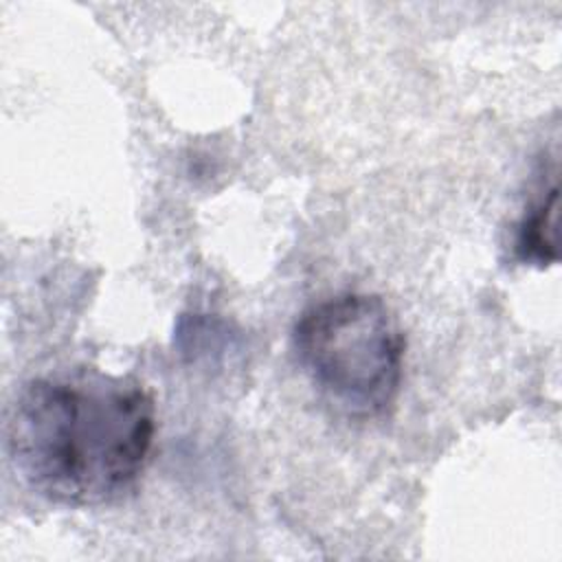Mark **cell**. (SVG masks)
<instances>
[{
  "mask_svg": "<svg viewBox=\"0 0 562 562\" xmlns=\"http://www.w3.org/2000/svg\"><path fill=\"white\" fill-rule=\"evenodd\" d=\"M156 435L151 393L132 375L57 371L22 386L7 424L13 468L40 496L97 507L130 492Z\"/></svg>",
  "mask_w": 562,
  "mask_h": 562,
  "instance_id": "6da1fadb",
  "label": "cell"
},
{
  "mask_svg": "<svg viewBox=\"0 0 562 562\" xmlns=\"http://www.w3.org/2000/svg\"><path fill=\"white\" fill-rule=\"evenodd\" d=\"M292 342L305 375L345 415L373 419L395 404L406 340L382 296L340 292L310 305Z\"/></svg>",
  "mask_w": 562,
  "mask_h": 562,
  "instance_id": "7a4b0ae2",
  "label": "cell"
},
{
  "mask_svg": "<svg viewBox=\"0 0 562 562\" xmlns=\"http://www.w3.org/2000/svg\"><path fill=\"white\" fill-rule=\"evenodd\" d=\"M555 217H558V187L553 180L547 193L542 191V195L525 211L522 220L516 226L514 250L520 261L533 263L538 268H544L558 261Z\"/></svg>",
  "mask_w": 562,
  "mask_h": 562,
  "instance_id": "3957f363",
  "label": "cell"
}]
</instances>
